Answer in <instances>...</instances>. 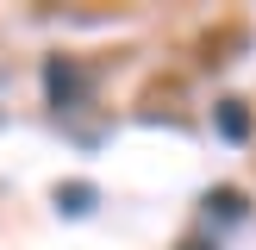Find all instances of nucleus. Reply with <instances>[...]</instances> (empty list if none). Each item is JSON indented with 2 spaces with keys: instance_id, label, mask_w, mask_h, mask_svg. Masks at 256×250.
Here are the masks:
<instances>
[{
  "instance_id": "obj_1",
  "label": "nucleus",
  "mask_w": 256,
  "mask_h": 250,
  "mask_svg": "<svg viewBox=\"0 0 256 250\" xmlns=\"http://www.w3.org/2000/svg\"><path fill=\"white\" fill-rule=\"evenodd\" d=\"M44 88H50V106H56V112H75L88 100V75H82V62H69V56H50L44 62Z\"/></svg>"
},
{
  "instance_id": "obj_2",
  "label": "nucleus",
  "mask_w": 256,
  "mask_h": 250,
  "mask_svg": "<svg viewBox=\"0 0 256 250\" xmlns=\"http://www.w3.org/2000/svg\"><path fill=\"white\" fill-rule=\"evenodd\" d=\"M219 132L232 138V144H238V138H250V112H244V100H219Z\"/></svg>"
},
{
  "instance_id": "obj_3",
  "label": "nucleus",
  "mask_w": 256,
  "mask_h": 250,
  "mask_svg": "<svg viewBox=\"0 0 256 250\" xmlns=\"http://www.w3.org/2000/svg\"><path fill=\"white\" fill-rule=\"evenodd\" d=\"M56 206L62 212H88V206H94V188H88V182H62L56 188Z\"/></svg>"
},
{
  "instance_id": "obj_4",
  "label": "nucleus",
  "mask_w": 256,
  "mask_h": 250,
  "mask_svg": "<svg viewBox=\"0 0 256 250\" xmlns=\"http://www.w3.org/2000/svg\"><path fill=\"white\" fill-rule=\"evenodd\" d=\"M206 206H219V219H238L244 212V194L238 188H219V194H206Z\"/></svg>"
}]
</instances>
